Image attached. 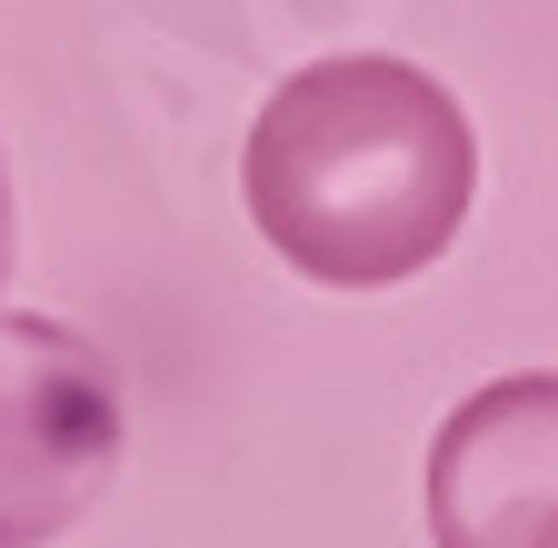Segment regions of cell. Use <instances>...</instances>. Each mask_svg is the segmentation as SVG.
<instances>
[{
	"label": "cell",
	"instance_id": "3957f363",
	"mask_svg": "<svg viewBox=\"0 0 558 548\" xmlns=\"http://www.w3.org/2000/svg\"><path fill=\"white\" fill-rule=\"evenodd\" d=\"M418 499L439 548H529L558 519V369H509L469 389L429 439Z\"/></svg>",
	"mask_w": 558,
	"mask_h": 548
},
{
	"label": "cell",
	"instance_id": "7a4b0ae2",
	"mask_svg": "<svg viewBox=\"0 0 558 548\" xmlns=\"http://www.w3.org/2000/svg\"><path fill=\"white\" fill-rule=\"evenodd\" d=\"M130 399L100 339L40 309H0V548L70 538L120 478Z\"/></svg>",
	"mask_w": 558,
	"mask_h": 548
},
{
	"label": "cell",
	"instance_id": "5b68a950",
	"mask_svg": "<svg viewBox=\"0 0 558 548\" xmlns=\"http://www.w3.org/2000/svg\"><path fill=\"white\" fill-rule=\"evenodd\" d=\"M529 548H558V519H548V528H538V538H529Z\"/></svg>",
	"mask_w": 558,
	"mask_h": 548
},
{
	"label": "cell",
	"instance_id": "277c9868",
	"mask_svg": "<svg viewBox=\"0 0 558 548\" xmlns=\"http://www.w3.org/2000/svg\"><path fill=\"white\" fill-rule=\"evenodd\" d=\"M11 259H21V210H11V160H0V290H11Z\"/></svg>",
	"mask_w": 558,
	"mask_h": 548
},
{
	"label": "cell",
	"instance_id": "6da1fadb",
	"mask_svg": "<svg viewBox=\"0 0 558 548\" xmlns=\"http://www.w3.org/2000/svg\"><path fill=\"white\" fill-rule=\"evenodd\" d=\"M250 230L319 290L418 280L478 199V130L418 60L349 50L290 71L240 141Z\"/></svg>",
	"mask_w": 558,
	"mask_h": 548
}]
</instances>
